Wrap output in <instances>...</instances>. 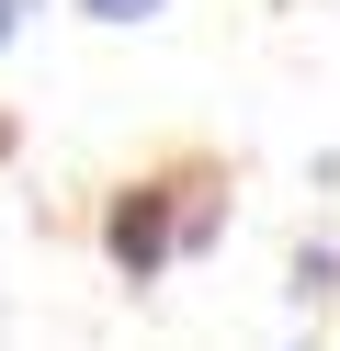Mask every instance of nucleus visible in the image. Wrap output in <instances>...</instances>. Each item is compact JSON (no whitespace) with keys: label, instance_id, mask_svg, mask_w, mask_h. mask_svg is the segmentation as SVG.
Instances as JSON below:
<instances>
[{"label":"nucleus","instance_id":"1","mask_svg":"<svg viewBox=\"0 0 340 351\" xmlns=\"http://www.w3.org/2000/svg\"><path fill=\"white\" fill-rule=\"evenodd\" d=\"M113 261H125L136 283L170 261V215H159V193H125V204H113Z\"/></svg>","mask_w":340,"mask_h":351},{"label":"nucleus","instance_id":"2","mask_svg":"<svg viewBox=\"0 0 340 351\" xmlns=\"http://www.w3.org/2000/svg\"><path fill=\"white\" fill-rule=\"evenodd\" d=\"M80 12H91V23H148L159 0H80Z\"/></svg>","mask_w":340,"mask_h":351},{"label":"nucleus","instance_id":"3","mask_svg":"<svg viewBox=\"0 0 340 351\" xmlns=\"http://www.w3.org/2000/svg\"><path fill=\"white\" fill-rule=\"evenodd\" d=\"M23 12H34V0H0V46H12V34H23Z\"/></svg>","mask_w":340,"mask_h":351}]
</instances>
